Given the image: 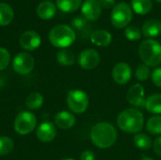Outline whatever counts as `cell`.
Listing matches in <instances>:
<instances>
[{
	"label": "cell",
	"mask_w": 161,
	"mask_h": 160,
	"mask_svg": "<svg viewBox=\"0 0 161 160\" xmlns=\"http://www.w3.org/2000/svg\"><path fill=\"white\" fill-rule=\"evenodd\" d=\"M92 143L100 149L111 147L117 140V131L115 127L107 122L96 124L91 130L90 134Z\"/></svg>",
	"instance_id": "1"
},
{
	"label": "cell",
	"mask_w": 161,
	"mask_h": 160,
	"mask_svg": "<svg viewBox=\"0 0 161 160\" xmlns=\"http://www.w3.org/2000/svg\"><path fill=\"white\" fill-rule=\"evenodd\" d=\"M119 128L129 134H138L144 125L143 114L137 108H127L123 110L117 118Z\"/></svg>",
	"instance_id": "2"
},
{
	"label": "cell",
	"mask_w": 161,
	"mask_h": 160,
	"mask_svg": "<svg viewBox=\"0 0 161 160\" xmlns=\"http://www.w3.org/2000/svg\"><path fill=\"white\" fill-rule=\"evenodd\" d=\"M141 59L149 67H157L161 63V44L153 39L143 41L139 48Z\"/></svg>",
	"instance_id": "3"
},
{
	"label": "cell",
	"mask_w": 161,
	"mask_h": 160,
	"mask_svg": "<svg viewBox=\"0 0 161 160\" xmlns=\"http://www.w3.org/2000/svg\"><path fill=\"white\" fill-rule=\"evenodd\" d=\"M75 41V30L66 25H58L49 32V41L58 48H67Z\"/></svg>",
	"instance_id": "4"
},
{
	"label": "cell",
	"mask_w": 161,
	"mask_h": 160,
	"mask_svg": "<svg viewBox=\"0 0 161 160\" xmlns=\"http://www.w3.org/2000/svg\"><path fill=\"white\" fill-rule=\"evenodd\" d=\"M132 16L133 12L131 7L125 2H120L113 7L110 20L116 28H124L129 25Z\"/></svg>",
	"instance_id": "5"
},
{
	"label": "cell",
	"mask_w": 161,
	"mask_h": 160,
	"mask_svg": "<svg viewBox=\"0 0 161 160\" xmlns=\"http://www.w3.org/2000/svg\"><path fill=\"white\" fill-rule=\"evenodd\" d=\"M67 105L70 110L75 114L85 112L89 107L88 94L81 90H72L67 94Z\"/></svg>",
	"instance_id": "6"
},
{
	"label": "cell",
	"mask_w": 161,
	"mask_h": 160,
	"mask_svg": "<svg viewBox=\"0 0 161 160\" xmlns=\"http://www.w3.org/2000/svg\"><path fill=\"white\" fill-rule=\"evenodd\" d=\"M37 126V118L30 111L20 112L14 121V129L20 135L31 133Z\"/></svg>",
	"instance_id": "7"
},
{
	"label": "cell",
	"mask_w": 161,
	"mask_h": 160,
	"mask_svg": "<svg viewBox=\"0 0 161 160\" xmlns=\"http://www.w3.org/2000/svg\"><path fill=\"white\" fill-rule=\"evenodd\" d=\"M34 66H35L34 58L26 52H21L17 54L12 60L13 70L19 74L25 75L30 74L33 71Z\"/></svg>",
	"instance_id": "8"
},
{
	"label": "cell",
	"mask_w": 161,
	"mask_h": 160,
	"mask_svg": "<svg viewBox=\"0 0 161 160\" xmlns=\"http://www.w3.org/2000/svg\"><path fill=\"white\" fill-rule=\"evenodd\" d=\"M77 62L84 70H92L100 63V55L94 49H85L78 55Z\"/></svg>",
	"instance_id": "9"
},
{
	"label": "cell",
	"mask_w": 161,
	"mask_h": 160,
	"mask_svg": "<svg viewBox=\"0 0 161 160\" xmlns=\"http://www.w3.org/2000/svg\"><path fill=\"white\" fill-rule=\"evenodd\" d=\"M132 77L131 67L125 62L117 63L112 70V78L119 85L127 84Z\"/></svg>",
	"instance_id": "10"
},
{
	"label": "cell",
	"mask_w": 161,
	"mask_h": 160,
	"mask_svg": "<svg viewBox=\"0 0 161 160\" xmlns=\"http://www.w3.org/2000/svg\"><path fill=\"white\" fill-rule=\"evenodd\" d=\"M126 100L127 102L138 108H143L145 105V93H144V88L142 84H134L131 86L127 91L126 94Z\"/></svg>",
	"instance_id": "11"
},
{
	"label": "cell",
	"mask_w": 161,
	"mask_h": 160,
	"mask_svg": "<svg viewBox=\"0 0 161 160\" xmlns=\"http://www.w3.org/2000/svg\"><path fill=\"white\" fill-rule=\"evenodd\" d=\"M42 42L41 36L39 33L33 30L24 32L20 37V45L26 51H34L40 47Z\"/></svg>",
	"instance_id": "12"
},
{
	"label": "cell",
	"mask_w": 161,
	"mask_h": 160,
	"mask_svg": "<svg viewBox=\"0 0 161 160\" xmlns=\"http://www.w3.org/2000/svg\"><path fill=\"white\" fill-rule=\"evenodd\" d=\"M81 12L87 21H96L101 15V6L98 0H85L81 7Z\"/></svg>",
	"instance_id": "13"
},
{
	"label": "cell",
	"mask_w": 161,
	"mask_h": 160,
	"mask_svg": "<svg viewBox=\"0 0 161 160\" xmlns=\"http://www.w3.org/2000/svg\"><path fill=\"white\" fill-rule=\"evenodd\" d=\"M36 136L42 142H50L54 141L57 136L56 126L52 123L44 122L38 126Z\"/></svg>",
	"instance_id": "14"
},
{
	"label": "cell",
	"mask_w": 161,
	"mask_h": 160,
	"mask_svg": "<svg viewBox=\"0 0 161 160\" xmlns=\"http://www.w3.org/2000/svg\"><path fill=\"white\" fill-rule=\"evenodd\" d=\"M55 124L60 129H69L75 124V117L69 111L62 110L56 114Z\"/></svg>",
	"instance_id": "15"
},
{
	"label": "cell",
	"mask_w": 161,
	"mask_h": 160,
	"mask_svg": "<svg viewBox=\"0 0 161 160\" xmlns=\"http://www.w3.org/2000/svg\"><path fill=\"white\" fill-rule=\"evenodd\" d=\"M57 12L56 5L52 1H42L37 7V14L42 20H50L52 19Z\"/></svg>",
	"instance_id": "16"
},
{
	"label": "cell",
	"mask_w": 161,
	"mask_h": 160,
	"mask_svg": "<svg viewBox=\"0 0 161 160\" xmlns=\"http://www.w3.org/2000/svg\"><path fill=\"white\" fill-rule=\"evenodd\" d=\"M142 34L144 37L152 39L161 34V22L158 19H150L142 25Z\"/></svg>",
	"instance_id": "17"
},
{
	"label": "cell",
	"mask_w": 161,
	"mask_h": 160,
	"mask_svg": "<svg viewBox=\"0 0 161 160\" xmlns=\"http://www.w3.org/2000/svg\"><path fill=\"white\" fill-rule=\"evenodd\" d=\"M91 41L100 47H106L108 46L112 41V36L108 31L106 30H102V29H98V30H94L92 34H91Z\"/></svg>",
	"instance_id": "18"
},
{
	"label": "cell",
	"mask_w": 161,
	"mask_h": 160,
	"mask_svg": "<svg viewBox=\"0 0 161 160\" xmlns=\"http://www.w3.org/2000/svg\"><path fill=\"white\" fill-rule=\"evenodd\" d=\"M144 108L147 111L153 114H161V94L156 93L150 95L146 101Z\"/></svg>",
	"instance_id": "19"
},
{
	"label": "cell",
	"mask_w": 161,
	"mask_h": 160,
	"mask_svg": "<svg viewBox=\"0 0 161 160\" xmlns=\"http://www.w3.org/2000/svg\"><path fill=\"white\" fill-rule=\"evenodd\" d=\"M131 7L136 13L145 15L152 9L153 2L152 0H132Z\"/></svg>",
	"instance_id": "20"
},
{
	"label": "cell",
	"mask_w": 161,
	"mask_h": 160,
	"mask_svg": "<svg viewBox=\"0 0 161 160\" xmlns=\"http://www.w3.org/2000/svg\"><path fill=\"white\" fill-rule=\"evenodd\" d=\"M14 13L11 7L7 3H0V25L5 26L11 23Z\"/></svg>",
	"instance_id": "21"
},
{
	"label": "cell",
	"mask_w": 161,
	"mask_h": 160,
	"mask_svg": "<svg viewBox=\"0 0 161 160\" xmlns=\"http://www.w3.org/2000/svg\"><path fill=\"white\" fill-rule=\"evenodd\" d=\"M57 60L62 66H71L75 62V57L71 50L64 48L57 53Z\"/></svg>",
	"instance_id": "22"
},
{
	"label": "cell",
	"mask_w": 161,
	"mask_h": 160,
	"mask_svg": "<svg viewBox=\"0 0 161 160\" xmlns=\"http://www.w3.org/2000/svg\"><path fill=\"white\" fill-rule=\"evenodd\" d=\"M82 0H56L57 7L63 12H74L79 8Z\"/></svg>",
	"instance_id": "23"
},
{
	"label": "cell",
	"mask_w": 161,
	"mask_h": 160,
	"mask_svg": "<svg viewBox=\"0 0 161 160\" xmlns=\"http://www.w3.org/2000/svg\"><path fill=\"white\" fill-rule=\"evenodd\" d=\"M25 105L29 109H39L43 105V96L39 92H32L27 96Z\"/></svg>",
	"instance_id": "24"
},
{
	"label": "cell",
	"mask_w": 161,
	"mask_h": 160,
	"mask_svg": "<svg viewBox=\"0 0 161 160\" xmlns=\"http://www.w3.org/2000/svg\"><path fill=\"white\" fill-rule=\"evenodd\" d=\"M134 144L136 145L137 148L142 149V150H148L152 146V140L151 138L143 133L141 134H136L134 137Z\"/></svg>",
	"instance_id": "25"
},
{
	"label": "cell",
	"mask_w": 161,
	"mask_h": 160,
	"mask_svg": "<svg viewBox=\"0 0 161 160\" xmlns=\"http://www.w3.org/2000/svg\"><path fill=\"white\" fill-rule=\"evenodd\" d=\"M146 129L153 135H161V115L151 117L146 123Z\"/></svg>",
	"instance_id": "26"
},
{
	"label": "cell",
	"mask_w": 161,
	"mask_h": 160,
	"mask_svg": "<svg viewBox=\"0 0 161 160\" xmlns=\"http://www.w3.org/2000/svg\"><path fill=\"white\" fill-rule=\"evenodd\" d=\"M14 147L13 141L8 138L2 136L0 137V156H6L12 152Z\"/></svg>",
	"instance_id": "27"
},
{
	"label": "cell",
	"mask_w": 161,
	"mask_h": 160,
	"mask_svg": "<svg viewBox=\"0 0 161 160\" xmlns=\"http://www.w3.org/2000/svg\"><path fill=\"white\" fill-rule=\"evenodd\" d=\"M151 70L150 67L146 64H141L137 67L135 72V76L139 81H145L149 77H151Z\"/></svg>",
	"instance_id": "28"
},
{
	"label": "cell",
	"mask_w": 161,
	"mask_h": 160,
	"mask_svg": "<svg viewBox=\"0 0 161 160\" xmlns=\"http://www.w3.org/2000/svg\"><path fill=\"white\" fill-rule=\"evenodd\" d=\"M125 35L129 41H138L142 37V32L136 25H129L125 28Z\"/></svg>",
	"instance_id": "29"
},
{
	"label": "cell",
	"mask_w": 161,
	"mask_h": 160,
	"mask_svg": "<svg viewBox=\"0 0 161 160\" xmlns=\"http://www.w3.org/2000/svg\"><path fill=\"white\" fill-rule=\"evenodd\" d=\"M9 61H10L9 52L5 48L0 47V71L5 70L9 64Z\"/></svg>",
	"instance_id": "30"
},
{
	"label": "cell",
	"mask_w": 161,
	"mask_h": 160,
	"mask_svg": "<svg viewBox=\"0 0 161 160\" xmlns=\"http://www.w3.org/2000/svg\"><path fill=\"white\" fill-rule=\"evenodd\" d=\"M72 26L76 30H82L87 26V20L83 16H76L72 20Z\"/></svg>",
	"instance_id": "31"
},
{
	"label": "cell",
	"mask_w": 161,
	"mask_h": 160,
	"mask_svg": "<svg viewBox=\"0 0 161 160\" xmlns=\"http://www.w3.org/2000/svg\"><path fill=\"white\" fill-rule=\"evenodd\" d=\"M151 79L157 87L161 88V67H157L151 73Z\"/></svg>",
	"instance_id": "32"
},
{
	"label": "cell",
	"mask_w": 161,
	"mask_h": 160,
	"mask_svg": "<svg viewBox=\"0 0 161 160\" xmlns=\"http://www.w3.org/2000/svg\"><path fill=\"white\" fill-rule=\"evenodd\" d=\"M80 160H95V155L91 150H86L80 155Z\"/></svg>",
	"instance_id": "33"
},
{
	"label": "cell",
	"mask_w": 161,
	"mask_h": 160,
	"mask_svg": "<svg viewBox=\"0 0 161 160\" xmlns=\"http://www.w3.org/2000/svg\"><path fill=\"white\" fill-rule=\"evenodd\" d=\"M153 147H154V152L158 155L161 157V136L158 137L155 141H154V144H153Z\"/></svg>",
	"instance_id": "34"
},
{
	"label": "cell",
	"mask_w": 161,
	"mask_h": 160,
	"mask_svg": "<svg viewBox=\"0 0 161 160\" xmlns=\"http://www.w3.org/2000/svg\"><path fill=\"white\" fill-rule=\"evenodd\" d=\"M101 8H110L115 6V0H98Z\"/></svg>",
	"instance_id": "35"
},
{
	"label": "cell",
	"mask_w": 161,
	"mask_h": 160,
	"mask_svg": "<svg viewBox=\"0 0 161 160\" xmlns=\"http://www.w3.org/2000/svg\"><path fill=\"white\" fill-rule=\"evenodd\" d=\"M141 160H154V159H152L151 157H142Z\"/></svg>",
	"instance_id": "36"
},
{
	"label": "cell",
	"mask_w": 161,
	"mask_h": 160,
	"mask_svg": "<svg viewBox=\"0 0 161 160\" xmlns=\"http://www.w3.org/2000/svg\"><path fill=\"white\" fill-rule=\"evenodd\" d=\"M62 160H75V159H73V158H64V159H62Z\"/></svg>",
	"instance_id": "37"
},
{
	"label": "cell",
	"mask_w": 161,
	"mask_h": 160,
	"mask_svg": "<svg viewBox=\"0 0 161 160\" xmlns=\"http://www.w3.org/2000/svg\"><path fill=\"white\" fill-rule=\"evenodd\" d=\"M157 2H159V3H161V0H156Z\"/></svg>",
	"instance_id": "38"
}]
</instances>
